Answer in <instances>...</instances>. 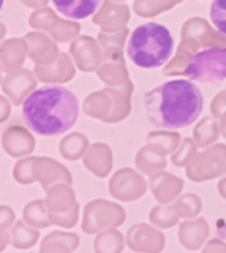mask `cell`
I'll return each mask as SVG.
<instances>
[{
	"instance_id": "6da1fadb",
	"label": "cell",
	"mask_w": 226,
	"mask_h": 253,
	"mask_svg": "<svg viewBox=\"0 0 226 253\" xmlns=\"http://www.w3.org/2000/svg\"><path fill=\"white\" fill-rule=\"evenodd\" d=\"M202 107L201 91L184 79L163 83L144 94L147 119L156 128L177 129L190 126L197 120Z\"/></svg>"
},
{
	"instance_id": "7a4b0ae2",
	"label": "cell",
	"mask_w": 226,
	"mask_h": 253,
	"mask_svg": "<svg viewBox=\"0 0 226 253\" xmlns=\"http://www.w3.org/2000/svg\"><path fill=\"white\" fill-rule=\"evenodd\" d=\"M163 75H180L204 83L226 79V35L216 32L204 41L182 39L174 57L163 69Z\"/></svg>"
},
{
	"instance_id": "3957f363",
	"label": "cell",
	"mask_w": 226,
	"mask_h": 253,
	"mask_svg": "<svg viewBox=\"0 0 226 253\" xmlns=\"http://www.w3.org/2000/svg\"><path fill=\"white\" fill-rule=\"evenodd\" d=\"M79 115L78 99L62 86H44L23 104V119L33 132L56 136L74 126Z\"/></svg>"
},
{
	"instance_id": "277c9868",
	"label": "cell",
	"mask_w": 226,
	"mask_h": 253,
	"mask_svg": "<svg viewBox=\"0 0 226 253\" xmlns=\"http://www.w3.org/2000/svg\"><path fill=\"white\" fill-rule=\"evenodd\" d=\"M172 50L173 37L168 28L159 23H147L135 28L127 45L130 59L143 69L163 66L172 55Z\"/></svg>"
},
{
	"instance_id": "5b68a950",
	"label": "cell",
	"mask_w": 226,
	"mask_h": 253,
	"mask_svg": "<svg viewBox=\"0 0 226 253\" xmlns=\"http://www.w3.org/2000/svg\"><path fill=\"white\" fill-rule=\"evenodd\" d=\"M132 82L93 92L83 100V112L103 123H119L130 115Z\"/></svg>"
},
{
	"instance_id": "8992f818",
	"label": "cell",
	"mask_w": 226,
	"mask_h": 253,
	"mask_svg": "<svg viewBox=\"0 0 226 253\" xmlns=\"http://www.w3.org/2000/svg\"><path fill=\"white\" fill-rule=\"evenodd\" d=\"M67 183L53 185L52 189L47 190V203L49 217L53 224L71 228L78 221L79 206L75 201L74 191Z\"/></svg>"
},
{
	"instance_id": "52a82bcc",
	"label": "cell",
	"mask_w": 226,
	"mask_h": 253,
	"mask_svg": "<svg viewBox=\"0 0 226 253\" xmlns=\"http://www.w3.org/2000/svg\"><path fill=\"white\" fill-rule=\"evenodd\" d=\"M126 220L122 206L113 202L97 199L87 203L83 211L82 229L86 233H99L103 229L115 228Z\"/></svg>"
},
{
	"instance_id": "ba28073f",
	"label": "cell",
	"mask_w": 226,
	"mask_h": 253,
	"mask_svg": "<svg viewBox=\"0 0 226 253\" xmlns=\"http://www.w3.org/2000/svg\"><path fill=\"white\" fill-rule=\"evenodd\" d=\"M226 174V145L217 144L196 153L186 165V177L193 182H205Z\"/></svg>"
},
{
	"instance_id": "9c48e42d",
	"label": "cell",
	"mask_w": 226,
	"mask_h": 253,
	"mask_svg": "<svg viewBox=\"0 0 226 253\" xmlns=\"http://www.w3.org/2000/svg\"><path fill=\"white\" fill-rule=\"evenodd\" d=\"M29 25L35 29L49 32L56 42H66L74 39L81 31L78 23L59 19L51 8L43 7L29 16Z\"/></svg>"
},
{
	"instance_id": "30bf717a",
	"label": "cell",
	"mask_w": 226,
	"mask_h": 253,
	"mask_svg": "<svg viewBox=\"0 0 226 253\" xmlns=\"http://www.w3.org/2000/svg\"><path fill=\"white\" fill-rule=\"evenodd\" d=\"M111 197L122 202H134L142 198L147 191L144 178L130 168L118 170L109 185Z\"/></svg>"
},
{
	"instance_id": "8fae6325",
	"label": "cell",
	"mask_w": 226,
	"mask_h": 253,
	"mask_svg": "<svg viewBox=\"0 0 226 253\" xmlns=\"http://www.w3.org/2000/svg\"><path fill=\"white\" fill-rule=\"evenodd\" d=\"M71 57L81 71L91 73L98 70L103 62L102 49L98 41L90 36H79L70 43L69 47Z\"/></svg>"
},
{
	"instance_id": "7c38bea8",
	"label": "cell",
	"mask_w": 226,
	"mask_h": 253,
	"mask_svg": "<svg viewBox=\"0 0 226 253\" xmlns=\"http://www.w3.org/2000/svg\"><path fill=\"white\" fill-rule=\"evenodd\" d=\"M127 244L135 252H160L166 244V237L154 227L140 223L128 229Z\"/></svg>"
},
{
	"instance_id": "4fadbf2b",
	"label": "cell",
	"mask_w": 226,
	"mask_h": 253,
	"mask_svg": "<svg viewBox=\"0 0 226 253\" xmlns=\"http://www.w3.org/2000/svg\"><path fill=\"white\" fill-rule=\"evenodd\" d=\"M37 86L35 77L27 69L8 73L1 79V90L7 94L15 106H20L24 99H27Z\"/></svg>"
},
{
	"instance_id": "5bb4252c",
	"label": "cell",
	"mask_w": 226,
	"mask_h": 253,
	"mask_svg": "<svg viewBox=\"0 0 226 253\" xmlns=\"http://www.w3.org/2000/svg\"><path fill=\"white\" fill-rule=\"evenodd\" d=\"M130 20V8L123 3L105 0L99 11L93 16V23L99 25L103 32H115L126 28Z\"/></svg>"
},
{
	"instance_id": "9a60e30c",
	"label": "cell",
	"mask_w": 226,
	"mask_h": 253,
	"mask_svg": "<svg viewBox=\"0 0 226 253\" xmlns=\"http://www.w3.org/2000/svg\"><path fill=\"white\" fill-rule=\"evenodd\" d=\"M33 174L36 181L40 182L44 190H48L49 186L55 185L56 182H62L67 185L73 183V178L69 170L59 162L48 157H36L33 164Z\"/></svg>"
},
{
	"instance_id": "2e32d148",
	"label": "cell",
	"mask_w": 226,
	"mask_h": 253,
	"mask_svg": "<svg viewBox=\"0 0 226 253\" xmlns=\"http://www.w3.org/2000/svg\"><path fill=\"white\" fill-rule=\"evenodd\" d=\"M35 75L44 83H65L73 79L75 69L66 53H59L55 62L49 65H36Z\"/></svg>"
},
{
	"instance_id": "e0dca14e",
	"label": "cell",
	"mask_w": 226,
	"mask_h": 253,
	"mask_svg": "<svg viewBox=\"0 0 226 253\" xmlns=\"http://www.w3.org/2000/svg\"><path fill=\"white\" fill-rule=\"evenodd\" d=\"M24 39L27 40L29 46L28 55L36 65H49L55 62L59 55L58 46L56 45L55 40H52L47 33L32 32Z\"/></svg>"
},
{
	"instance_id": "ac0fdd59",
	"label": "cell",
	"mask_w": 226,
	"mask_h": 253,
	"mask_svg": "<svg viewBox=\"0 0 226 253\" xmlns=\"http://www.w3.org/2000/svg\"><path fill=\"white\" fill-rule=\"evenodd\" d=\"M4 150L12 157H21L35 150V137L27 128L21 126H9L4 130L1 138Z\"/></svg>"
},
{
	"instance_id": "d6986e66",
	"label": "cell",
	"mask_w": 226,
	"mask_h": 253,
	"mask_svg": "<svg viewBox=\"0 0 226 253\" xmlns=\"http://www.w3.org/2000/svg\"><path fill=\"white\" fill-rule=\"evenodd\" d=\"M182 186L184 181L181 178L174 177L166 171H159L151 175L150 189L155 199L162 205H170V202H173L182 190Z\"/></svg>"
},
{
	"instance_id": "ffe728a7",
	"label": "cell",
	"mask_w": 226,
	"mask_h": 253,
	"mask_svg": "<svg viewBox=\"0 0 226 253\" xmlns=\"http://www.w3.org/2000/svg\"><path fill=\"white\" fill-rule=\"evenodd\" d=\"M29 46L25 39H11L4 41L0 46V69L3 73L19 70L24 63Z\"/></svg>"
},
{
	"instance_id": "44dd1931",
	"label": "cell",
	"mask_w": 226,
	"mask_h": 253,
	"mask_svg": "<svg viewBox=\"0 0 226 253\" xmlns=\"http://www.w3.org/2000/svg\"><path fill=\"white\" fill-rule=\"evenodd\" d=\"M82 161L89 171H91L97 177L105 178L109 175L113 168V153H111L110 146L103 142L93 144L89 146Z\"/></svg>"
},
{
	"instance_id": "7402d4cb",
	"label": "cell",
	"mask_w": 226,
	"mask_h": 253,
	"mask_svg": "<svg viewBox=\"0 0 226 253\" xmlns=\"http://www.w3.org/2000/svg\"><path fill=\"white\" fill-rule=\"evenodd\" d=\"M209 235V225L204 217L186 220L178 227V240L189 251H197L205 243Z\"/></svg>"
},
{
	"instance_id": "603a6c76",
	"label": "cell",
	"mask_w": 226,
	"mask_h": 253,
	"mask_svg": "<svg viewBox=\"0 0 226 253\" xmlns=\"http://www.w3.org/2000/svg\"><path fill=\"white\" fill-rule=\"evenodd\" d=\"M97 75L109 87L122 86V84L130 82L124 57L105 59L97 70Z\"/></svg>"
},
{
	"instance_id": "cb8c5ba5",
	"label": "cell",
	"mask_w": 226,
	"mask_h": 253,
	"mask_svg": "<svg viewBox=\"0 0 226 253\" xmlns=\"http://www.w3.org/2000/svg\"><path fill=\"white\" fill-rule=\"evenodd\" d=\"M56 9L69 19H86L93 15L102 0H52Z\"/></svg>"
},
{
	"instance_id": "d4e9b609",
	"label": "cell",
	"mask_w": 226,
	"mask_h": 253,
	"mask_svg": "<svg viewBox=\"0 0 226 253\" xmlns=\"http://www.w3.org/2000/svg\"><path fill=\"white\" fill-rule=\"evenodd\" d=\"M128 33H130L128 28H123L120 31L115 32H99L97 41L102 49L103 61L123 57V46Z\"/></svg>"
},
{
	"instance_id": "484cf974",
	"label": "cell",
	"mask_w": 226,
	"mask_h": 253,
	"mask_svg": "<svg viewBox=\"0 0 226 253\" xmlns=\"http://www.w3.org/2000/svg\"><path fill=\"white\" fill-rule=\"evenodd\" d=\"M79 244V237L75 233L53 231L44 237L40 245L41 252H73Z\"/></svg>"
},
{
	"instance_id": "4316f807",
	"label": "cell",
	"mask_w": 226,
	"mask_h": 253,
	"mask_svg": "<svg viewBox=\"0 0 226 253\" xmlns=\"http://www.w3.org/2000/svg\"><path fill=\"white\" fill-rule=\"evenodd\" d=\"M180 144H181V137L177 132L159 130V132H151L147 136V146L162 156L173 153Z\"/></svg>"
},
{
	"instance_id": "83f0119b",
	"label": "cell",
	"mask_w": 226,
	"mask_h": 253,
	"mask_svg": "<svg viewBox=\"0 0 226 253\" xmlns=\"http://www.w3.org/2000/svg\"><path fill=\"white\" fill-rule=\"evenodd\" d=\"M135 165L143 174L154 175V174L166 169L167 160L166 156L156 153L148 146H143L135 157Z\"/></svg>"
},
{
	"instance_id": "f1b7e54d",
	"label": "cell",
	"mask_w": 226,
	"mask_h": 253,
	"mask_svg": "<svg viewBox=\"0 0 226 253\" xmlns=\"http://www.w3.org/2000/svg\"><path fill=\"white\" fill-rule=\"evenodd\" d=\"M87 149H89V140L85 134L79 132L69 134L59 142V153L69 161H77L79 158H83Z\"/></svg>"
},
{
	"instance_id": "f546056e",
	"label": "cell",
	"mask_w": 226,
	"mask_h": 253,
	"mask_svg": "<svg viewBox=\"0 0 226 253\" xmlns=\"http://www.w3.org/2000/svg\"><path fill=\"white\" fill-rule=\"evenodd\" d=\"M220 133H221V130H220L217 118L206 116L194 128L193 140L196 141L197 146L206 148V146L212 145L213 142L217 141Z\"/></svg>"
},
{
	"instance_id": "4dcf8cb0",
	"label": "cell",
	"mask_w": 226,
	"mask_h": 253,
	"mask_svg": "<svg viewBox=\"0 0 226 253\" xmlns=\"http://www.w3.org/2000/svg\"><path fill=\"white\" fill-rule=\"evenodd\" d=\"M23 219L27 224H29L33 228H47L51 224H53L51 217H49L47 203H45V201H41V199L29 202L25 206Z\"/></svg>"
},
{
	"instance_id": "1f68e13d",
	"label": "cell",
	"mask_w": 226,
	"mask_h": 253,
	"mask_svg": "<svg viewBox=\"0 0 226 253\" xmlns=\"http://www.w3.org/2000/svg\"><path fill=\"white\" fill-rule=\"evenodd\" d=\"M37 240H39V231L37 229H33V227L27 224L24 219L16 221L11 233V243L15 248H31L37 243Z\"/></svg>"
},
{
	"instance_id": "d6a6232c",
	"label": "cell",
	"mask_w": 226,
	"mask_h": 253,
	"mask_svg": "<svg viewBox=\"0 0 226 253\" xmlns=\"http://www.w3.org/2000/svg\"><path fill=\"white\" fill-rule=\"evenodd\" d=\"M216 31L210 27L209 23L201 17H192L184 23L181 28V40L193 39L197 41H204L213 37Z\"/></svg>"
},
{
	"instance_id": "836d02e7",
	"label": "cell",
	"mask_w": 226,
	"mask_h": 253,
	"mask_svg": "<svg viewBox=\"0 0 226 253\" xmlns=\"http://www.w3.org/2000/svg\"><path fill=\"white\" fill-rule=\"evenodd\" d=\"M124 247V237L116 229H103L95 237L94 249L97 252H122Z\"/></svg>"
},
{
	"instance_id": "e575fe53",
	"label": "cell",
	"mask_w": 226,
	"mask_h": 253,
	"mask_svg": "<svg viewBox=\"0 0 226 253\" xmlns=\"http://www.w3.org/2000/svg\"><path fill=\"white\" fill-rule=\"evenodd\" d=\"M181 1L182 0H135L132 8L140 17H154Z\"/></svg>"
},
{
	"instance_id": "d590c367",
	"label": "cell",
	"mask_w": 226,
	"mask_h": 253,
	"mask_svg": "<svg viewBox=\"0 0 226 253\" xmlns=\"http://www.w3.org/2000/svg\"><path fill=\"white\" fill-rule=\"evenodd\" d=\"M180 215L176 206H155L151 210V223L159 228H170L178 223Z\"/></svg>"
},
{
	"instance_id": "8d00e7d4",
	"label": "cell",
	"mask_w": 226,
	"mask_h": 253,
	"mask_svg": "<svg viewBox=\"0 0 226 253\" xmlns=\"http://www.w3.org/2000/svg\"><path fill=\"white\" fill-rule=\"evenodd\" d=\"M197 153V144L193 138L185 137L181 141V144L178 145V148L173 152L170 161L174 166L182 168L186 166L192 161V158Z\"/></svg>"
},
{
	"instance_id": "74e56055",
	"label": "cell",
	"mask_w": 226,
	"mask_h": 253,
	"mask_svg": "<svg viewBox=\"0 0 226 253\" xmlns=\"http://www.w3.org/2000/svg\"><path fill=\"white\" fill-rule=\"evenodd\" d=\"M180 217H194L201 211V199L194 194H185L174 202Z\"/></svg>"
},
{
	"instance_id": "f35d334b",
	"label": "cell",
	"mask_w": 226,
	"mask_h": 253,
	"mask_svg": "<svg viewBox=\"0 0 226 253\" xmlns=\"http://www.w3.org/2000/svg\"><path fill=\"white\" fill-rule=\"evenodd\" d=\"M36 157H28L17 161L13 169V178L21 185H31L36 181L33 174V164Z\"/></svg>"
},
{
	"instance_id": "ab89813d",
	"label": "cell",
	"mask_w": 226,
	"mask_h": 253,
	"mask_svg": "<svg viewBox=\"0 0 226 253\" xmlns=\"http://www.w3.org/2000/svg\"><path fill=\"white\" fill-rule=\"evenodd\" d=\"M210 19L218 32L226 35V0H213L210 5Z\"/></svg>"
},
{
	"instance_id": "60d3db41",
	"label": "cell",
	"mask_w": 226,
	"mask_h": 253,
	"mask_svg": "<svg viewBox=\"0 0 226 253\" xmlns=\"http://www.w3.org/2000/svg\"><path fill=\"white\" fill-rule=\"evenodd\" d=\"M226 107V91L222 90L220 91L214 99L210 103V112L213 115L214 118L220 119L221 118V115L224 114V110H225Z\"/></svg>"
},
{
	"instance_id": "b9f144b4",
	"label": "cell",
	"mask_w": 226,
	"mask_h": 253,
	"mask_svg": "<svg viewBox=\"0 0 226 253\" xmlns=\"http://www.w3.org/2000/svg\"><path fill=\"white\" fill-rule=\"evenodd\" d=\"M13 220H15L13 210L7 206H1V209H0V232H5L8 228H11Z\"/></svg>"
},
{
	"instance_id": "7bdbcfd3",
	"label": "cell",
	"mask_w": 226,
	"mask_h": 253,
	"mask_svg": "<svg viewBox=\"0 0 226 253\" xmlns=\"http://www.w3.org/2000/svg\"><path fill=\"white\" fill-rule=\"evenodd\" d=\"M205 252H226V244L220 240H210L204 248Z\"/></svg>"
},
{
	"instance_id": "ee69618b",
	"label": "cell",
	"mask_w": 226,
	"mask_h": 253,
	"mask_svg": "<svg viewBox=\"0 0 226 253\" xmlns=\"http://www.w3.org/2000/svg\"><path fill=\"white\" fill-rule=\"evenodd\" d=\"M0 102H1V116H0V122H5L8 119V114L11 112V106H9V103L7 102V99L4 98V96H1Z\"/></svg>"
},
{
	"instance_id": "f6af8a7d",
	"label": "cell",
	"mask_w": 226,
	"mask_h": 253,
	"mask_svg": "<svg viewBox=\"0 0 226 253\" xmlns=\"http://www.w3.org/2000/svg\"><path fill=\"white\" fill-rule=\"evenodd\" d=\"M25 7L29 8H43L48 4L49 0H20Z\"/></svg>"
},
{
	"instance_id": "bcb514c9",
	"label": "cell",
	"mask_w": 226,
	"mask_h": 253,
	"mask_svg": "<svg viewBox=\"0 0 226 253\" xmlns=\"http://www.w3.org/2000/svg\"><path fill=\"white\" fill-rule=\"evenodd\" d=\"M218 124H220V130H221V134L226 138V111L221 115V118H220V123H218Z\"/></svg>"
},
{
	"instance_id": "7dc6e473",
	"label": "cell",
	"mask_w": 226,
	"mask_h": 253,
	"mask_svg": "<svg viewBox=\"0 0 226 253\" xmlns=\"http://www.w3.org/2000/svg\"><path fill=\"white\" fill-rule=\"evenodd\" d=\"M218 194L221 195L224 199H226V178H224V179H221V181L218 182Z\"/></svg>"
},
{
	"instance_id": "c3c4849f",
	"label": "cell",
	"mask_w": 226,
	"mask_h": 253,
	"mask_svg": "<svg viewBox=\"0 0 226 253\" xmlns=\"http://www.w3.org/2000/svg\"><path fill=\"white\" fill-rule=\"evenodd\" d=\"M114 1H126V0H114Z\"/></svg>"
}]
</instances>
